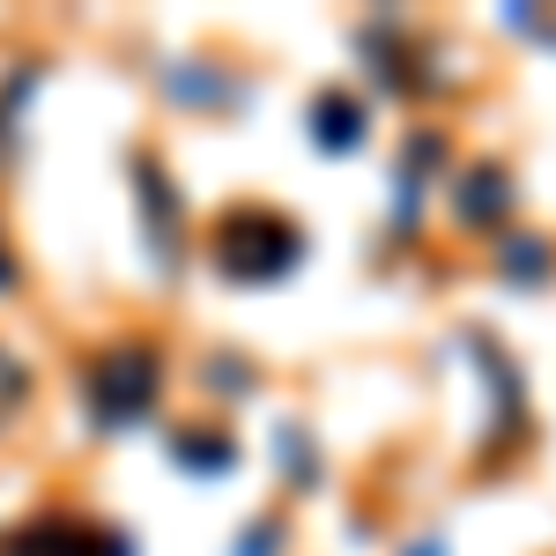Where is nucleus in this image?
I'll list each match as a JSON object with an SVG mask.
<instances>
[{
  "label": "nucleus",
  "instance_id": "nucleus-6",
  "mask_svg": "<svg viewBox=\"0 0 556 556\" xmlns=\"http://www.w3.org/2000/svg\"><path fill=\"white\" fill-rule=\"evenodd\" d=\"M30 401V364L15 356V349H0V430L15 424V408Z\"/></svg>",
  "mask_w": 556,
  "mask_h": 556
},
{
  "label": "nucleus",
  "instance_id": "nucleus-1",
  "mask_svg": "<svg viewBox=\"0 0 556 556\" xmlns=\"http://www.w3.org/2000/svg\"><path fill=\"white\" fill-rule=\"evenodd\" d=\"M156 393H164V349L156 342H112L104 356H89V371H83V401L97 430L149 424Z\"/></svg>",
  "mask_w": 556,
  "mask_h": 556
},
{
  "label": "nucleus",
  "instance_id": "nucleus-3",
  "mask_svg": "<svg viewBox=\"0 0 556 556\" xmlns=\"http://www.w3.org/2000/svg\"><path fill=\"white\" fill-rule=\"evenodd\" d=\"M0 556H134V549L83 513H45L15 534H0Z\"/></svg>",
  "mask_w": 556,
  "mask_h": 556
},
{
  "label": "nucleus",
  "instance_id": "nucleus-7",
  "mask_svg": "<svg viewBox=\"0 0 556 556\" xmlns=\"http://www.w3.org/2000/svg\"><path fill=\"white\" fill-rule=\"evenodd\" d=\"M172 453L186 468H230V438L223 445H201V438H172Z\"/></svg>",
  "mask_w": 556,
  "mask_h": 556
},
{
  "label": "nucleus",
  "instance_id": "nucleus-8",
  "mask_svg": "<svg viewBox=\"0 0 556 556\" xmlns=\"http://www.w3.org/2000/svg\"><path fill=\"white\" fill-rule=\"evenodd\" d=\"M0 290H15V253H8V238H0Z\"/></svg>",
  "mask_w": 556,
  "mask_h": 556
},
{
  "label": "nucleus",
  "instance_id": "nucleus-2",
  "mask_svg": "<svg viewBox=\"0 0 556 556\" xmlns=\"http://www.w3.org/2000/svg\"><path fill=\"white\" fill-rule=\"evenodd\" d=\"M290 260H298V230L275 208L215 215V275H223V282H275Z\"/></svg>",
  "mask_w": 556,
  "mask_h": 556
},
{
  "label": "nucleus",
  "instance_id": "nucleus-5",
  "mask_svg": "<svg viewBox=\"0 0 556 556\" xmlns=\"http://www.w3.org/2000/svg\"><path fill=\"white\" fill-rule=\"evenodd\" d=\"M38 83H45V67H30V60L0 83V172H8L15 149H23V127H15V119H23V104H30V89H38Z\"/></svg>",
  "mask_w": 556,
  "mask_h": 556
},
{
  "label": "nucleus",
  "instance_id": "nucleus-4",
  "mask_svg": "<svg viewBox=\"0 0 556 556\" xmlns=\"http://www.w3.org/2000/svg\"><path fill=\"white\" fill-rule=\"evenodd\" d=\"M127 172H134V201H141L149 267H156V275H172V267H178V201H172V178H164V164H156L149 149H134Z\"/></svg>",
  "mask_w": 556,
  "mask_h": 556
}]
</instances>
